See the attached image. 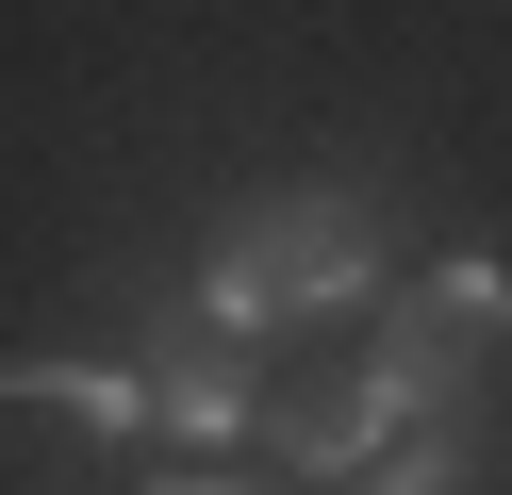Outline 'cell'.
<instances>
[{"label": "cell", "mask_w": 512, "mask_h": 495, "mask_svg": "<svg viewBox=\"0 0 512 495\" xmlns=\"http://www.w3.org/2000/svg\"><path fill=\"white\" fill-rule=\"evenodd\" d=\"M496 347H512V264H446V281H413L347 380L281 396V462H298V479H347V495H364L380 462L413 446V429H446V413H463V380H479Z\"/></svg>", "instance_id": "1"}, {"label": "cell", "mask_w": 512, "mask_h": 495, "mask_svg": "<svg viewBox=\"0 0 512 495\" xmlns=\"http://www.w3.org/2000/svg\"><path fill=\"white\" fill-rule=\"evenodd\" d=\"M380 281V198L364 182H265L232 215V248L199 264V314L215 330H298V314H347Z\"/></svg>", "instance_id": "2"}, {"label": "cell", "mask_w": 512, "mask_h": 495, "mask_svg": "<svg viewBox=\"0 0 512 495\" xmlns=\"http://www.w3.org/2000/svg\"><path fill=\"white\" fill-rule=\"evenodd\" d=\"M0 429H17L34 479H83L100 446H133V429H149V380H116V363H17Z\"/></svg>", "instance_id": "3"}, {"label": "cell", "mask_w": 512, "mask_h": 495, "mask_svg": "<svg viewBox=\"0 0 512 495\" xmlns=\"http://www.w3.org/2000/svg\"><path fill=\"white\" fill-rule=\"evenodd\" d=\"M133 380H149V429H166V446H232V429L265 413V380H248V330H215L199 297L149 330V363H133Z\"/></svg>", "instance_id": "4"}, {"label": "cell", "mask_w": 512, "mask_h": 495, "mask_svg": "<svg viewBox=\"0 0 512 495\" xmlns=\"http://www.w3.org/2000/svg\"><path fill=\"white\" fill-rule=\"evenodd\" d=\"M364 495H496V462H479V429H463V413H446V429H413V446H397V462H380V479H364Z\"/></svg>", "instance_id": "5"}, {"label": "cell", "mask_w": 512, "mask_h": 495, "mask_svg": "<svg viewBox=\"0 0 512 495\" xmlns=\"http://www.w3.org/2000/svg\"><path fill=\"white\" fill-rule=\"evenodd\" d=\"M149 495H248V479H215V462H149Z\"/></svg>", "instance_id": "6"}]
</instances>
